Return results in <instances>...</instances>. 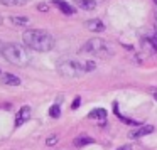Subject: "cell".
<instances>
[{
	"label": "cell",
	"mask_w": 157,
	"mask_h": 150,
	"mask_svg": "<svg viewBox=\"0 0 157 150\" xmlns=\"http://www.w3.org/2000/svg\"><path fill=\"white\" fill-rule=\"evenodd\" d=\"M2 56L7 59L10 64L14 66H27L31 62V54L29 51L21 44H15V42H10V44L4 46V51H2Z\"/></svg>",
	"instance_id": "obj_3"
},
{
	"label": "cell",
	"mask_w": 157,
	"mask_h": 150,
	"mask_svg": "<svg viewBox=\"0 0 157 150\" xmlns=\"http://www.w3.org/2000/svg\"><path fill=\"white\" fill-rule=\"evenodd\" d=\"M90 118H100V120H103L106 116V110H103V108H95V110H91V111H90Z\"/></svg>",
	"instance_id": "obj_13"
},
{
	"label": "cell",
	"mask_w": 157,
	"mask_h": 150,
	"mask_svg": "<svg viewBox=\"0 0 157 150\" xmlns=\"http://www.w3.org/2000/svg\"><path fill=\"white\" fill-rule=\"evenodd\" d=\"M2 51H4V42L0 41V54H2Z\"/></svg>",
	"instance_id": "obj_21"
},
{
	"label": "cell",
	"mask_w": 157,
	"mask_h": 150,
	"mask_svg": "<svg viewBox=\"0 0 157 150\" xmlns=\"http://www.w3.org/2000/svg\"><path fill=\"white\" fill-rule=\"evenodd\" d=\"M152 96H154V99H155V101H157V93H154Z\"/></svg>",
	"instance_id": "obj_22"
},
{
	"label": "cell",
	"mask_w": 157,
	"mask_h": 150,
	"mask_svg": "<svg viewBox=\"0 0 157 150\" xmlns=\"http://www.w3.org/2000/svg\"><path fill=\"white\" fill-rule=\"evenodd\" d=\"M37 9H39L41 12H48V5H46V4H39Z\"/></svg>",
	"instance_id": "obj_19"
},
{
	"label": "cell",
	"mask_w": 157,
	"mask_h": 150,
	"mask_svg": "<svg viewBox=\"0 0 157 150\" xmlns=\"http://www.w3.org/2000/svg\"><path fill=\"white\" fill-rule=\"evenodd\" d=\"M154 2H155V4H157V0H154Z\"/></svg>",
	"instance_id": "obj_23"
},
{
	"label": "cell",
	"mask_w": 157,
	"mask_h": 150,
	"mask_svg": "<svg viewBox=\"0 0 157 150\" xmlns=\"http://www.w3.org/2000/svg\"><path fill=\"white\" fill-rule=\"evenodd\" d=\"M86 27H88V31H91V32H103L105 24H103L100 19H91V21L86 22Z\"/></svg>",
	"instance_id": "obj_8"
},
{
	"label": "cell",
	"mask_w": 157,
	"mask_h": 150,
	"mask_svg": "<svg viewBox=\"0 0 157 150\" xmlns=\"http://www.w3.org/2000/svg\"><path fill=\"white\" fill-rule=\"evenodd\" d=\"M0 81L7 86H19L21 84V79L17 78L15 74H10V73H5V74L0 76Z\"/></svg>",
	"instance_id": "obj_7"
},
{
	"label": "cell",
	"mask_w": 157,
	"mask_h": 150,
	"mask_svg": "<svg viewBox=\"0 0 157 150\" xmlns=\"http://www.w3.org/2000/svg\"><path fill=\"white\" fill-rule=\"evenodd\" d=\"M81 52L83 54L96 56V58H103V59H108L115 54L112 46L100 37H93V39H90V41H86L81 47Z\"/></svg>",
	"instance_id": "obj_4"
},
{
	"label": "cell",
	"mask_w": 157,
	"mask_h": 150,
	"mask_svg": "<svg viewBox=\"0 0 157 150\" xmlns=\"http://www.w3.org/2000/svg\"><path fill=\"white\" fill-rule=\"evenodd\" d=\"M0 22H2V17H0Z\"/></svg>",
	"instance_id": "obj_24"
},
{
	"label": "cell",
	"mask_w": 157,
	"mask_h": 150,
	"mask_svg": "<svg viewBox=\"0 0 157 150\" xmlns=\"http://www.w3.org/2000/svg\"><path fill=\"white\" fill-rule=\"evenodd\" d=\"M150 42H152V47H154V51H157V29L154 31L152 37H150Z\"/></svg>",
	"instance_id": "obj_17"
},
{
	"label": "cell",
	"mask_w": 157,
	"mask_h": 150,
	"mask_svg": "<svg viewBox=\"0 0 157 150\" xmlns=\"http://www.w3.org/2000/svg\"><path fill=\"white\" fill-rule=\"evenodd\" d=\"M4 5H24L27 4V0H2Z\"/></svg>",
	"instance_id": "obj_15"
},
{
	"label": "cell",
	"mask_w": 157,
	"mask_h": 150,
	"mask_svg": "<svg viewBox=\"0 0 157 150\" xmlns=\"http://www.w3.org/2000/svg\"><path fill=\"white\" fill-rule=\"evenodd\" d=\"M24 44L27 47L34 49V51H39V52H48L54 47L56 41L49 32L46 31H41V29H31V31H25L24 36Z\"/></svg>",
	"instance_id": "obj_1"
},
{
	"label": "cell",
	"mask_w": 157,
	"mask_h": 150,
	"mask_svg": "<svg viewBox=\"0 0 157 150\" xmlns=\"http://www.w3.org/2000/svg\"><path fill=\"white\" fill-rule=\"evenodd\" d=\"M118 150H132V147H130V145H123V147H120Z\"/></svg>",
	"instance_id": "obj_20"
},
{
	"label": "cell",
	"mask_w": 157,
	"mask_h": 150,
	"mask_svg": "<svg viewBox=\"0 0 157 150\" xmlns=\"http://www.w3.org/2000/svg\"><path fill=\"white\" fill-rule=\"evenodd\" d=\"M49 115H51L52 118H58V116H61V108H59V105H52L51 110H49Z\"/></svg>",
	"instance_id": "obj_14"
},
{
	"label": "cell",
	"mask_w": 157,
	"mask_h": 150,
	"mask_svg": "<svg viewBox=\"0 0 157 150\" xmlns=\"http://www.w3.org/2000/svg\"><path fill=\"white\" fill-rule=\"evenodd\" d=\"M91 143H95V140H93L91 137H78V138H75V145H76V147L91 145Z\"/></svg>",
	"instance_id": "obj_12"
},
{
	"label": "cell",
	"mask_w": 157,
	"mask_h": 150,
	"mask_svg": "<svg viewBox=\"0 0 157 150\" xmlns=\"http://www.w3.org/2000/svg\"><path fill=\"white\" fill-rule=\"evenodd\" d=\"M0 74H2V71H0Z\"/></svg>",
	"instance_id": "obj_25"
},
{
	"label": "cell",
	"mask_w": 157,
	"mask_h": 150,
	"mask_svg": "<svg viewBox=\"0 0 157 150\" xmlns=\"http://www.w3.org/2000/svg\"><path fill=\"white\" fill-rule=\"evenodd\" d=\"M54 5L56 7H59V10L63 12V14H68V15H71V14H75V9L71 7L69 4H66V2H63V0H54Z\"/></svg>",
	"instance_id": "obj_9"
},
{
	"label": "cell",
	"mask_w": 157,
	"mask_h": 150,
	"mask_svg": "<svg viewBox=\"0 0 157 150\" xmlns=\"http://www.w3.org/2000/svg\"><path fill=\"white\" fill-rule=\"evenodd\" d=\"M56 143H58V137H56V135L49 137V138L46 140V145H48V147H54Z\"/></svg>",
	"instance_id": "obj_16"
},
{
	"label": "cell",
	"mask_w": 157,
	"mask_h": 150,
	"mask_svg": "<svg viewBox=\"0 0 157 150\" xmlns=\"http://www.w3.org/2000/svg\"><path fill=\"white\" fill-rule=\"evenodd\" d=\"M96 64L93 61H61L58 64V71L61 76L66 78H76L83 73L95 71Z\"/></svg>",
	"instance_id": "obj_2"
},
{
	"label": "cell",
	"mask_w": 157,
	"mask_h": 150,
	"mask_svg": "<svg viewBox=\"0 0 157 150\" xmlns=\"http://www.w3.org/2000/svg\"><path fill=\"white\" fill-rule=\"evenodd\" d=\"M10 24L15 25V27H25V25H29V19L27 17H21V15H12Z\"/></svg>",
	"instance_id": "obj_10"
},
{
	"label": "cell",
	"mask_w": 157,
	"mask_h": 150,
	"mask_svg": "<svg viewBox=\"0 0 157 150\" xmlns=\"http://www.w3.org/2000/svg\"><path fill=\"white\" fill-rule=\"evenodd\" d=\"M76 4L79 5V9H85V10H95L96 9L95 0H76Z\"/></svg>",
	"instance_id": "obj_11"
},
{
	"label": "cell",
	"mask_w": 157,
	"mask_h": 150,
	"mask_svg": "<svg viewBox=\"0 0 157 150\" xmlns=\"http://www.w3.org/2000/svg\"><path fill=\"white\" fill-rule=\"evenodd\" d=\"M79 105H81V98H79V96H78V98H75V101H73L71 108H73V110H76V108H78V106H79Z\"/></svg>",
	"instance_id": "obj_18"
},
{
	"label": "cell",
	"mask_w": 157,
	"mask_h": 150,
	"mask_svg": "<svg viewBox=\"0 0 157 150\" xmlns=\"http://www.w3.org/2000/svg\"><path fill=\"white\" fill-rule=\"evenodd\" d=\"M152 132H154V126L145 125V126H140V128H137V130H133V132H130L128 137H130V138H140V137L150 135Z\"/></svg>",
	"instance_id": "obj_6"
},
{
	"label": "cell",
	"mask_w": 157,
	"mask_h": 150,
	"mask_svg": "<svg viewBox=\"0 0 157 150\" xmlns=\"http://www.w3.org/2000/svg\"><path fill=\"white\" fill-rule=\"evenodd\" d=\"M29 118H31V108H29V106L21 108V110H19V113H17V118H15V126L24 125Z\"/></svg>",
	"instance_id": "obj_5"
}]
</instances>
